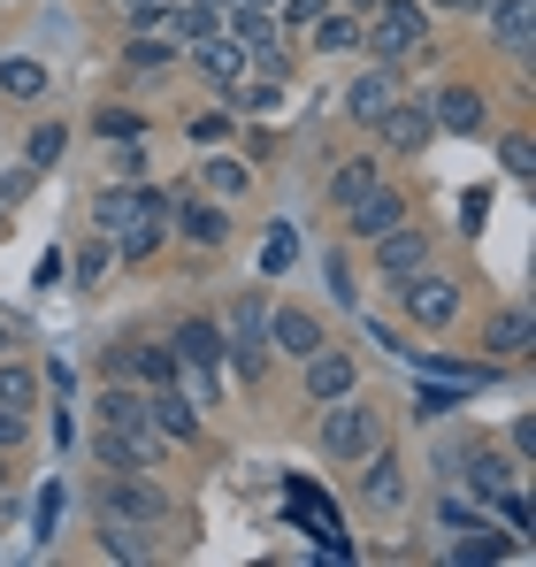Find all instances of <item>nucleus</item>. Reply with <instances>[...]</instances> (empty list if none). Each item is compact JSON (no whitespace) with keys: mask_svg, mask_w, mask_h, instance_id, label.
<instances>
[{"mask_svg":"<svg viewBox=\"0 0 536 567\" xmlns=\"http://www.w3.org/2000/svg\"><path fill=\"white\" fill-rule=\"evenodd\" d=\"M406 215H414V192L383 177V185H368L353 207H346V230H353V238H383V230H399Z\"/></svg>","mask_w":536,"mask_h":567,"instance_id":"nucleus-13","label":"nucleus"},{"mask_svg":"<svg viewBox=\"0 0 536 567\" xmlns=\"http://www.w3.org/2000/svg\"><path fill=\"white\" fill-rule=\"evenodd\" d=\"M92 453H100V468H138V475H154V468H169V437L154 430V422H100L92 430Z\"/></svg>","mask_w":536,"mask_h":567,"instance_id":"nucleus-5","label":"nucleus"},{"mask_svg":"<svg viewBox=\"0 0 536 567\" xmlns=\"http://www.w3.org/2000/svg\"><path fill=\"white\" fill-rule=\"evenodd\" d=\"M460 399H467V383H422V391H414V422H445L452 406H460Z\"/></svg>","mask_w":536,"mask_h":567,"instance_id":"nucleus-33","label":"nucleus"},{"mask_svg":"<svg viewBox=\"0 0 536 567\" xmlns=\"http://www.w3.org/2000/svg\"><path fill=\"white\" fill-rule=\"evenodd\" d=\"M92 131H100V138H107V146H115V138H138V131H146V123H138V115H131V107H100V115H92Z\"/></svg>","mask_w":536,"mask_h":567,"instance_id":"nucleus-36","label":"nucleus"},{"mask_svg":"<svg viewBox=\"0 0 536 567\" xmlns=\"http://www.w3.org/2000/svg\"><path fill=\"white\" fill-rule=\"evenodd\" d=\"M184 54H192V70H199V78H207L215 93H230L238 78H254L246 47H238V39H223V31H215V39H199V47H184Z\"/></svg>","mask_w":536,"mask_h":567,"instance_id":"nucleus-20","label":"nucleus"},{"mask_svg":"<svg viewBox=\"0 0 536 567\" xmlns=\"http://www.w3.org/2000/svg\"><path fill=\"white\" fill-rule=\"evenodd\" d=\"M268 361H276V353H268V284H246V291L223 307V369L254 391V383L268 377Z\"/></svg>","mask_w":536,"mask_h":567,"instance_id":"nucleus-1","label":"nucleus"},{"mask_svg":"<svg viewBox=\"0 0 536 567\" xmlns=\"http://www.w3.org/2000/svg\"><path fill=\"white\" fill-rule=\"evenodd\" d=\"M430 123L452 131V138H483L491 131V100L475 93V85H445V93L430 100Z\"/></svg>","mask_w":536,"mask_h":567,"instance_id":"nucleus-19","label":"nucleus"},{"mask_svg":"<svg viewBox=\"0 0 536 567\" xmlns=\"http://www.w3.org/2000/svg\"><path fill=\"white\" fill-rule=\"evenodd\" d=\"M299 391H307L315 406H330V399L360 391V361L346 353V346H315V353L299 361Z\"/></svg>","mask_w":536,"mask_h":567,"instance_id":"nucleus-14","label":"nucleus"},{"mask_svg":"<svg viewBox=\"0 0 536 567\" xmlns=\"http://www.w3.org/2000/svg\"><path fill=\"white\" fill-rule=\"evenodd\" d=\"M353 475H360V514H399V506L414 498V483H406V461L391 453V437H383V445H375V453H368Z\"/></svg>","mask_w":536,"mask_h":567,"instance_id":"nucleus-9","label":"nucleus"},{"mask_svg":"<svg viewBox=\"0 0 536 567\" xmlns=\"http://www.w3.org/2000/svg\"><path fill=\"white\" fill-rule=\"evenodd\" d=\"M483 353H498V361H529V353H536L529 307H498V315L483 322Z\"/></svg>","mask_w":536,"mask_h":567,"instance_id":"nucleus-21","label":"nucleus"},{"mask_svg":"<svg viewBox=\"0 0 536 567\" xmlns=\"http://www.w3.org/2000/svg\"><path fill=\"white\" fill-rule=\"evenodd\" d=\"M338 8H353V16H368V8H375V0H338Z\"/></svg>","mask_w":536,"mask_h":567,"instance_id":"nucleus-46","label":"nucleus"},{"mask_svg":"<svg viewBox=\"0 0 536 567\" xmlns=\"http://www.w3.org/2000/svg\"><path fill=\"white\" fill-rule=\"evenodd\" d=\"M422 8H467V16H483L491 0H422Z\"/></svg>","mask_w":536,"mask_h":567,"instance_id":"nucleus-45","label":"nucleus"},{"mask_svg":"<svg viewBox=\"0 0 536 567\" xmlns=\"http://www.w3.org/2000/svg\"><path fill=\"white\" fill-rule=\"evenodd\" d=\"M169 238L215 254L230 246V199H207V192H169Z\"/></svg>","mask_w":536,"mask_h":567,"instance_id":"nucleus-8","label":"nucleus"},{"mask_svg":"<svg viewBox=\"0 0 536 567\" xmlns=\"http://www.w3.org/2000/svg\"><path fill=\"white\" fill-rule=\"evenodd\" d=\"M483 39H491L506 62H529V47H536V8H529V0H491V8H483Z\"/></svg>","mask_w":536,"mask_h":567,"instance_id":"nucleus-17","label":"nucleus"},{"mask_svg":"<svg viewBox=\"0 0 536 567\" xmlns=\"http://www.w3.org/2000/svg\"><path fill=\"white\" fill-rule=\"evenodd\" d=\"M47 93H54L47 62H31V54H8L0 62V100H47Z\"/></svg>","mask_w":536,"mask_h":567,"instance_id":"nucleus-27","label":"nucleus"},{"mask_svg":"<svg viewBox=\"0 0 536 567\" xmlns=\"http://www.w3.org/2000/svg\"><path fill=\"white\" fill-rule=\"evenodd\" d=\"M54 522H62V483L39 491V537H54Z\"/></svg>","mask_w":536,"mask_h":567,"instance_id":"nucleus-43","label":"nucleus"},{"mask_svg":"<svg viewBox=\"0 0 536 567\" xmlns=\"http://www.w3.org/2000/svg\"><path fill=\"white\" fill-rule=\"evenodd\" d=\"M100 553H107V560H154V553H162V537H146V529H131V522H107V514H100Z\"/></svg>","mask_w":536,"mask_h":567,"instance_id":"nucleus-30","label":"nucleus"},{"mask_svg":"<svg viewBox=\"0 0 536 567\" xmlns=\"http://www.w3.org/2000/svg\"><path fill=\"white\" fill-rule=\"evenodd\" d=\"M92 514L131 522V529H146V537H169V529H177V498L138 468H107V483L92 491Z\"/></svg>","mask_w":536,"mask_h":567,"instance_id":"nucleus-2","label":"nucleus"},{"mask_svg":"<svg viewBox=\"0 0 536 567\" xmlns=\"http://www.w3.org/2000/svg\"><path fill=\"white\" fill-rule=\"evenodd\" d=\"M330 299H338V307H360V291H353V261H346V254H330Z\"/></svg>","mask_w":536,"mask_h":567,"instance_id":"nucleus-39","label":"nucleus"},{"mask_svg":"<svg viewBox=\"0 0 536 567\" xmlns=\"http://www.w3.org/2000/svg\"><path fill=\"white\" fill-rule=\"evenodd\" d=\"M315 445H322L330 468H360V461L383 445V414H375L360 391H346V399H330V406L315 414Z\"/></svg>","mask_w":536,"mask_h":567,"instance_id":"nucleus-3","label":"nucleus"},{"mask_svg":"<svg viewBox=\"0 0 536 567\" xmlns=\"http://www.w3.org/2000/svg\"><path fill=\"white\" fill-rule=\"evenodd\" d=\"M368 185H383V162H375V154H353V162H338V177H330V207L346 215V207H353Z\"/></svg>","mask_w":536,"mask_h":567,"instance_id":"nucleus-28","label":"nucleus"},{"mask_svg":"<svg viewBox=\"0 0 536 567\" xmlns=\"http://www.w3.org/2000/svg\"><path fill=\"white\" fill-rule=\"evenodd\" d=\"M39 391H47V383L31 377L23 361H8V353H0V406H16V414H31V406H39Z\"/></svg>","mask_w":536,"mask_h":567,"instance_id":"nucleus-32","label":"nucleus"},{"mask_svg":"<svg viewBox=\"0 0 536 567\" xmlns=\"http://www.w3.org/2000/svg\"><path fill=\"white\" fill-rule=\"evenodd\" d=\"M360 47H368V62H414V54H430V8L422 0H375L360 16Z\"/></svg>","mask_w":536,"mask_h":567,"instance_id":"nucleus-4","label":"nucleus"},{"mask_svg":"<svg viewBox=\"0 0 536 567\" xmlns=\"http://www.w3.org/2000/svg\"><path fill=\"white\" fill-rule=\"evenodd\" d=\"M23 437H31V414H16V406H0V461H8V453H16Z\"/></svg>","mask_w":536,"mask_h":567,"instance_id":"nucleus-40","label":"nucleus"},{"mask_svg":"<svg viewBox=\"0 0 536 567\" xmlns=\"http://www.w3.org/2000/svg\"><path fill=\"white\" fill-rule=\"evenodd\" d=\"M8 346H16V330H8V322H0V353H8Z\"/></svg>","mask_w":536,"mask_h":567,"instance_id":"nucleus-48","label":"nucleus"},{"mask_svg":"<svg viewBox=\"0 0 536 567\" xmlns=\"http://www.w3.org/2000/svg\"><path fill=\"white\" fill-rule=\"evenodd\" d=\"M0 483H8V468H0Z\"/></svg>","mask_w":536,"mask_h":567,"instance_id":"nucleus-51","label":"nucleus"},{"mask_svg":"<svg viewBox=\"0 0 536 567\" xmlns=\"http://www.w3.org/2000/svg\"><path fill=\"white\" fill-rule=\"evenodd\" d=\"M31 185H39V169H8V185H0V207H16V199H31Z\"/></svg>","mask_w":536,"mask_h":567,"instance_id":"nucleus-44","label":"nucleus"},{"mask_svg":"<svg viewBox=\"0 0 536 567\" xmlns=\"http://www.w3.org/2000/svg\"><path fill=\"white\" fill-rule=\"evenodd\" d=\"M522 545H506L491 522H475V529H460V545H452V567H491V560H514Z\"/></svg>","mask_w":536,"mask_h":567,"instance_id":"nucleus-26","label":"nucleus"},{"mask_svg":"<svg viewBox=\"0 0 536 567\" xmlns=\"http://www.w3.org/2000/svg\"><path fill=\"white\" fill-rule=\"evenodd\" d=\"M514 468H536V422L529 414L514 422Z\"/></svg>","mask_w":536,"mask_h":567,"instance_id":"nucleus-42","label":"nucleus"},{"mask_svg":"<svg viewBox=\"0 0 536 567\" xmlns=\"http://www.w3.org/2000/svg\"><path fill=\"white\" fill-rule=\"evenodd\" d=\"M199 192H207V199H246V192H254V162H246V154H207V162H199Z\"/></svg>","mask_w":536,"mask_h":567,"instance_id":"nucleus-24","label":"nucleus"},{"mask_svg":"<svg viewBox=\"0 0 536 567\" xmlns=\"http://www.w3.org/2000/svg\"><path fill=\"white\" fill-rule=\"evenodd\" d=\"M399 93H406V85H399V62H360L353 78H346V93H338V115L368 131V123H375Z\"/></svg>","mask_w":536,"mask_h":567,"instance_id":"nucleus-10","label":"nucleus"},{"mask_svg":"<svg viewBox=\"0 0 536 567\" xmlns=\"http://www.w3.org/2000/svg\"><path fill=\"white\" fill-rule=\"evenodd\" d=\"M107 269H115V238H100V230H92V246L70 261V284H78V291H100Z\"/></svg>","mask_w":536,"mask_h":567,"instance_id":"nucleus-31","label":"nucleus"},{"mask_svg":"<svg viewBox=\"0 0 536 567\" xmlns=\"http://www.w3.org/2000/svg\"><path fill=\"white\" fill-rule=\"evenodd\" d=\"M307 47H315V54H360V16L330 0V8L307 23Z\"/></svg>","mask_w":536,"mask_h":567,"instance_id":"nucleus-23","label":"nucleus"},{"mask_svg":"<svg viewBox=\"0 0 536 567\" xmlns=\"http://www.w3.org/2000/svg\"><path fill=\"white\" fill-rule=\"evenodd\" d=\"M0 8H16V0H0Z\"/></svg>","mask_w":536,"mask_h":567,"instance_id":"nucleus-50","label":"nucleus"},{"mask_svg":"<svg viewBox=\"0 0 536 567\" xmlns=\"http://www.w3.org/2000/svg\"><path fill=\"white\" fill-rule=\"evenodd\" d=\"M62 154H70V123L62 115H39L31 138H23V169H62Z\"/></svg>","mask_w":536,"mask_h":567,"instance_id":"nucleus-25","label":"nucleus"},{"mask_svg":"<svg viewBox=\"0 0 536 567\" xmlns=\"http://www.w3.org/2000/svg\"><path fill=\"white\" fill-rule=\"evenodd\" d=\"M437 522H445V529H475V522H491V514H483L475 498H437Z\"/></svg>","mask_w":536,"mask_h":567,"instance_id":"nucleus-37","label":"nucleus"},{"mask_svg":"<svg viewBox=\"0 0 536 567\" xmlns=\"http://www.w3.org/2000/svg\"><path fill=\"white\" fill-rule=\"evenodd\" d=\"M368 261H375V277H383V284H406V277H422V269L437 261V230H422V223L406 215L399 230L368 238Z\"/></svg>","mask_w":536,"mask_h":567,"instance_id":"nucleus-7","label":"nucleus"},{"mask_svg":"<svg viewBox=\"0 0 536 567\" xmlns=\"http://www.w3.org/2000/svg\"><path fill=\"white\" fill-rule=\"evenodd\" d=\"M368 131H375V138H383V154H399V162H414V154L437 138V123H430V100H406V93L391 100V107H383Z\"/></svg>","mask_w":536,"mask_h":567,"instance_id":"nucleus-11","label":"nucleus"},{"mask_svg":"<svg viewBox=\"0 0 536 567\" xmlns=\"http://www.w3.org/2000/svg\"><path fill=\"white\" fill-rule=\"evenodd\" d=\"M107 8H123V16H131V8H146V0H107Z\"/></svg>","mask_w":536,"mask_h":567,"instance_id":"nucleus-47","label":"nucleus"},{"mask_svg":"<svg viewBox=\"0 0 536 567\" xmlns=\"http://www.w3.org/2000/svg\"><path fill=\"white\" fill-rule=\"evenodd\" d=\"M399 291V315L414 322V330H430V338H445L452 322H460V284L437 277V261L422 269V277H406V284H391Z\"/></svg>","mask_w":536,"mask_h":567,"instance_id":"nucleus-6","label":"nucleus"},{"mask_svg":"<svg viewBox=\"0 0 536 567\" xmlns=\"http://www.w3.org/2000/svg\"><path fill=\"white\" fill-rule=\"evenodd\" d=\"M299 261V238H291V223H268V246H261V277H284Z\"/></svg>","mask_w":536,"mask_h":567,"instance_id":"nucleus-35","label":"nucleus"},{"mask_svg":"<svg viewBox=\"0 0 536 567\" xmlns=\"http://www.w3.org/2000/svg\"><path fill=\"white\" fill-rule=\"evenodd\" d=\"M107 377L154 391V383H177V353H169V338H131L123 353H107Z\"/></svg>","mask_w":536,"mask_h":567,"instance_id":"nucleus-15","label":"nucleus"},{"mask_svg":"<svg viewBox=\"0 0 536 567\" xmlns=\"http://www.w3.org/2000/svg\"><path fill=\"white\" fill-rule=\"evenodd\" d=\"M498 169H506L514 185H529V177H536V146H529V131H506V138H498Z\"/></svg>","mask_w":536,"mask_h":567,"instance_id":"nucleus-34","label":"nucleus"},{"mask_svg":"<svg viewBox=\"0 0 536 567\" xmlns=\"http://www.w3.org/2000/svg\"><path fill=\"white\" fill-rule=\"evenodd\" d=\"M146 422H154L169 445H199V430H207V422H199V399H192L184 383H154V391H146Z\"/></svg>","mask_w":536,"mask_h":567,"instance_id":"nucleus-16","label":"nucleus"},{"mask_svg":"<svg viewBox=\"0 0 536 567\" xmlns=\"http://www.w3.org/2000/svg\"><path fill=\"white\" fill-rule=\"evenodd\" d=\"M230 123H238V115H230V107H207V115H192V123H184V131H192V138H199V146H215V138H223V131H230Z\"/></svg>","mask_w":536,"mask_h":567,"instance_id":"nucleus-38","label":"nucleus"},{"mask_svg":"<svg viewBox=\"0 0 536 567\" xmlns=\"http://www.w3.org/2000/svg\"><path fill=\"white\" fill-rule=\"evenodd\" d=\"M315 346H330L322 315H307V307H268V353H284V361H307Z\"/></svg>","mask_w":536,"mask_h":567,"instance_id":"nucleus-18","label":"nucleus"},{"mask_svg":"<svg viewBox=\"0 0 536 567\" xmlns=\"http://www.w3.org/2000/svg\"><path fill=\"white\" fill-rule=\"evenodd\" d=\"M169 62H177V39H162V31H131V39H123V70L154 78V70H169Z\"/></svg>","mask_w":536,"mask_h":567,"instance_id":"nucleus-29","label":"nucleus"},{"mask_svg":"<svg viewBox=\"0 0 536 567\" xmlns=\"http://www.w3.org/2000/svg\"><path fill=\"white\" fill-rule=\"evenodd\" d=\"M0 238H8V207H0Z\"/></svg>","mask_w":536,"mask_h":567,"instance_id":"nucleus-49","label":"nucleus"},{"mask_svg":"<svg viewBox=\"0 0 536 567\" xmlns=\"http://www.w3.org/2000/svg\"><path fill=\"white\" fill-rule=\"evenodd\" d=\"M169 353H177V377H223V322L215 315H177Z\"/></svg>","mask_w":536,"mask_h":567,"instance_id":"nucleus-12","label":"nucleus"},{"mask_svg":"<svg viewBox=\"0 0 536 567\" xmlns=\"http://www.w3.org/2000/svg\"><path fill=\"white\" fill-rule=\"evenodd\" d=\"M162 31L177 39V54L199 47V39H215V31H223V0H169V23H162Z\"/></svg>","mask_w":536,"mask_h":567,"instance_id":"nucleus-22","label":"nucleus"},{"mask_svg":"<svg viewBox=\"0 0 536 567\" xmlns=\"http://www.w3.org/2000/svg\"><path fill=\"white\" fill-rule=\"evenodd\" d=\"M54 284H70V254H62V246L39 254V291H54Z\"/></svg>","mask_w":536,"mask_h":567,"instance_id":"nucleus-41","label":"nucleus"}]
</instances>
